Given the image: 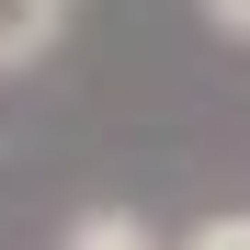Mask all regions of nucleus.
I'll list each match as a JSON object with an SVG mask.
<instances>
[{
    "instance_id": "1",
    "label": "nucleus",
    "mask_w": 250,
    "mask_h": 250,
    "mask_svg": "<svg viewBox=\"0 0 250 250\" xmlns=\"http://www.w3.org/2000/svg\"><path fill=\"white\" fill-rule=\"evenodd\" d=\"M68 23H80V0H0V80L46 68L68 46Z\"/></svg>"
},
{
    "instance_id": "2",
    "label": "nucleus",
    "mask_w": 250,
    "mask_h": 250,
    "mask_svg": "<svg viewBox=\"0 0 250 250\" xmlns=\"http://www.w3.org/2000/svg\"><path fill=\"white\" fill-rule=\"evenodd\" d=\"M57 250H171V239H159L137 205H80V216L57 228Z\"/></svg>"
},
{
    "instance_id": "3",
    "label": "nucleus",
    "mask_w": 250,
    "mask_h": 250,
    "mask_svg": "<svg viewBox=\"0 0 250 250\" xmlns=\"http://www.w3.org/2000/svg\"><path fill=\"white\" fill-rule=\"evenodd\" d=\"M171 250H250V205H216V216H193Z\"/></svg>"
},
{
    "instance_id": "4",
    "label": "nucleus",
    "mask_w": 250,
    "mask_h": 250,
    "mask_svg": "<svg viewBox=\"0 0 250 250\" xmlns=\"http://www.w3.org/2000/svg\"><path fill=\"white\" fill-rule=\"evenodd\" d=\"M193 12H205V23H216V34H228V46H250V0H193Z\"/></svg>"
}]
</instances>
